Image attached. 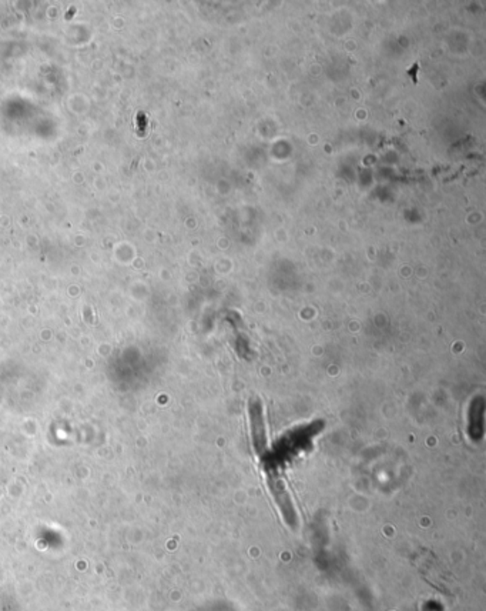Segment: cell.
Here are the masks:
<instances>
[{
	"label": "cell",
	"mask_w": 486,
	"mask_h": 611,
	"mask_svg": "<svg viewBox=\"0 0 486 611\" xmlns=\"http://www.w3.org/2000/svg\"><path fill=\"white\" fill-rule=\"evenodd\" d=\"M249 414H250V423H251V437L253 444L257 451V454H264L267 450V432H265V423H264V413H262V405L260 399H253L249 406Z\"/></svg>",
	"instance_id": "cell-1"
},
{
	"label": "cell",
	"mask_w": 486,
	"mask_h": 611,
	"mask_svg": "<svg viewBox=\"0 0 486 611\" xmlns=\"http://www.w3.org/2000/svg\"><path fill=\"white\" fill-rule=\"evenodd\" d=\"M269 487H271L272 495H274V497H276V500H277V503H279V506L285 517V520L288 522L290 526H295L297 515L294 511V506H292V503L285 492L281 480L276 476H269Z\"/></svg>",
	"instance_id": "cell-2"
}]
</instances>
